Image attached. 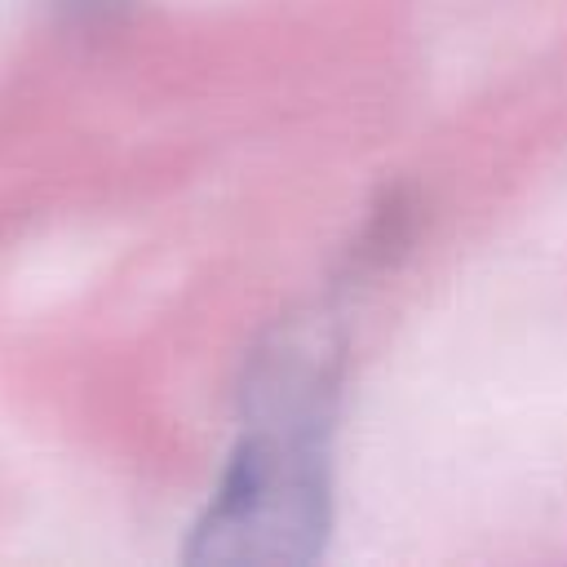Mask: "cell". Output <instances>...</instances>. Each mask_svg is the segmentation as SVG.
Masks as SVG:
<instances>
[{"instance_id": "7a4b0ae2", "label": "cell", "mask_w": 567, "mask_h": 567, "mask_svg": "<svg viewBox=\"0 0 567 567\" xmlns=\"http://www.w3.org/2000/svg\"><path fill=\"white\" fill-rule=\"evenodd\" d=\"M58 4H71V9H102V4H115V0H58Z\"/></svg>"}, {"instance_id": "6da1fadb", "label": "cell", "mask_w": 567, "mask_h": 567, "mask_svg": "<svg viewBox=\"0 0 567 567\" xmlns=\"http://www.w3.org/2000/svg\"><path fill=\"white\" fill-rule=\"evenodd\" d=\"M341 337L328 323H288L252 354L248 425L190 527V563H310L332 532L328 421Z\"/></svg>"}]
</instances>
